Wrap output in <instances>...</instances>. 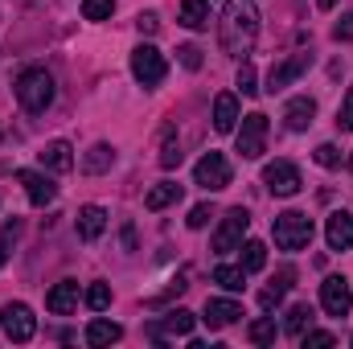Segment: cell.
Listing matches in <instances>:
<instances>
[{"instance_id": "42", "label": "cell", "mask_w": 353, "mask_h": 349, "mask_svg": "<svg viewBox=\"0 0 353 349\" xmlns=\"http://www.w3.org/2000/svg\"><path fill=\"white\" fill-rule=\"evenodd\" d=\"M4 263H8V239L0 235V267H4Z\"/></svg>"}, {"instance_id": "11", "label": "cell", "mask_w": 353, "mask_h": 349, "mask_svg": "<svg viewBox=\"0 0 353 349\" xmlns=\"http://www.w3.org/2000/svg\"><path fill=\"white\" fill-rule=\"evenodd\" d=\"M308 66H312V54H292V58L275 62V66H271V74H267V90H271V94H275V90H283L288 83H296Z\"/></svg>"}, {"instance_id": "13", "label": "cell", "mask_w": 353, "mask_h": 349, "mask_svg": "<svg viewBox=\"0 0 353 349\" xmlns=\"http://www.w3.org/2000/svg\"><path fill=\"white\" fill-rule=\"evenodd\" d=\"M325 243H329V251H350L353 247V214H345V210L329 214V222H325Z\"/></svg>"}, {"instance_id": "18", "label": "cell", "mask_w": 353, "mask_h": 349, "mask_svg": "<svg viewBox=\"0 0 353 349\" xmlns=\"http://www.w3.org/2000/svg\"><path fill=\"white\" fill-rule=\"evenodd\" d=\"M312 115H316V103H312L308 94H296V99L283 107V123H288V132H304V128L312 123Z\"/></svg>"}, {"instance_id": "38", "label": "cell", "mask_w": 353, "mask_h": 349, "mask_svg": "<svg viewBox=\"0 0 353 349\" xmlns=\"http://www.w3.org/2000/svg\"><path fill=\"white\" fill-rule=\"evenodd\" d=\"M136 29H140V33H148V37H152V33H157V29H161V17H157V12H140V17H136Z\"/></svg>"}, {"instance_id": "37", "label": "cell", "mask_w": 353, "mask_h": 349, "mask_svg": "<svg viewBox=\"0 0 353 349\" xmlns=\"http://www.w3.org/2000/svg\"><path fill=\"white\" fill-rule=\"evenodd\" d=\"M337 128H341V132H353V90L345 94V103H341V111H337Z\"/></svg>"}, {"instance_id": "21", "label": "cell", "mask_w": 353, "mask_h": 349, "mask_svg": "<svg viewBox=\"0 0 353 349\" xmlns=\"http://www.w3.org/2000/svg\"><path fill=\"white\" fill-rule=\"evenodd\" d=\"M292 279H296V271H292V267H283V271H279V275H275V279L263 288V292H259V304H263V312H271V308H275V304L288 296Z\"/></svg>"}, {"instance_id": "29", "label": "cell", "mask_w": 353, "mask_h": 349, "mask_svg": "<svg viewBox=\"0 0 353 349\" xmlns=\"http://www.w3.org/2000/svg\"><path fill=\"white\" fill-rule=\"evenodd\" d=\"M308 321H312V308H308V304H296V308H288V321H283V333H288V337H300Z\"/></svg>"}, {"instance_id": "5", "label": "cell", "mask_w": 353, "mask_h": 349, "mask_svg": "<svg viewBox=\"0 0 353 349\" xmlns=\"http://www.w3.org/2000/svg\"><path fill=\"white\" fill-rule=\"evenodd\" d=\"M247 230H251V214H247L243 206H234V210L218 222V230H214V251H218V255L239 251V247H243V239H247Z\"/></svg>"}, {"instance_id": "16", "label": "cell", "mask_w": 353, "mask_h": 349, "mask_svg": "<svg viewBox=\"0 0 353 349\" xmlns=\"http://www.w3.org/2000/svg\"><path fill=\"white\" fill-rule=\"evenodd\" d=\"M37 157H41V165H46L50 173H70V169H74V148H70L66 140H50Z\"/></svg>"}, {"instance_id": "8", "label": "cell", "mask_w": 353, "mask_h": 349, "mask_svg": "<svg viewBox=\"0 0 353 349\" xmlns=\"http://www.w3.org/2000/svg\"><path fill=\"white\" fill-rule=\"evenodd\" d=\"M193 181H197L201 189H210V193L226 189V185H230V161H226L222 152H205V157L197 161V169H193Z\"/></svg>"}, {"instance_id": "23", "label": "cell", "mask_w": 353, "mask_h": 349, "mask_svg": "<svg viewBox=\"0 0 353 349\" xmlns=\"http://www.w3.org/2000/svg\"><path fill=\"white\" fill-rule=\"evenodd\" d=\"M181 25L185 29H205L210 25V0H181Z\"/></svg>"}, {"instance_id": "27", "label": "cell", "mask_w": 353, "mask_h": 349, "mask_svg": "<svg viewBox=\"0 0 353 349\" xmlns=\"http://www.w3.org/2000/svg\"><path fill=\"white\" fill-rule=\"evenodd\" d=\"M239 251H243V271H263L267 267V247L259 239H247Z\"/></svg>"}, {"instance_id": "6", "label": "cell", "mask_w": 353, "mask_h": 349, "mask_svg": "<svg viewBox=\"0 0 353 349\" xmlns=\"http://www.w3.org/2000/svg\"><path fill=\"white\" fill-rule=\"evenodd\" d=\"M239 152L243 161H259L267 152V115L263 111H251L239 128Z\"/></svg>"}, {"instance_id": "32", "label": "cell", "mask_w": 353, "mask_h": 349, "mask_svg": "<svg viewBox=\"0 0 353 349\" xmlns=\"http://www.w3.org/2000/svg\"><path fill=\"white\" fill-rule=\"evenodd\" d=\"M115 12V0H83V17L87 21H107Z\"/></svg>"}, {"instance_id": "20", "label": "cell", "mask_w": 353, "mask_h": 349, "mask_svg": "<svg viewBox=\"0 0 353 349\" xmlns=\"http://www.w3.org/2000/svg\"><path fill=\"white\" fill-rule=\"evenodd\" d=\"M234 123H239V99L218 94L214 99V132H234Z\"/></svg>"}, {"instance_id": "9", "label": "cell", "mask_w": 353, "mask_h": 349, "mask_svg": "<svg viewBox=\"0 0 353 349\" xmlns=\"http://www.w3.org/2000/svg\"><path fill=\"white\" fill-rule=\"evenodd\" d=\"M321 308L329 312V317H350L353 308V288L345 275H329L325 283H321Z\"/></svg>"}, {"instance_id": "28", "label": "cell", "mask_w": 353, "mask_h": 349, "mask_svg": "<svg viewBox=\"0 0 353 349\" xmlns=\"http://www.w3.org/2000/svg\"><path fill=\"white\" fill-rule=\"evenodd\" d=\"M181 165V140H176L173 128H165L161 136V169H176Z\"/></svg>"}, {"instance_id": "1", "label": "cell", "mask_w": 353, "mask_h": 349, "mask_svg": "<svg viewBox=\"0 0 353 349\" xmlns=\"http://www.w3.org/2000/svg\"><path fill=\"white\" fill-rule=\"evenodd\" d=\"M222 50L239 62H247V54L259 41V8L255 0H222V25H218Z\"/></svg>"}, {"instance_id": "25", "label": "cell", "mask_w": 353, "mask_h": 349, "mask_svg": "<svg viewBox=\"0 0 353 349\" xmlns=\"http://www.w3.org/2000/svg\"><path fill=\"white\" fill-rule=\"evenodd\" d=\"M123 337V329L115 321H90L87 325V346H115Z\"/></svg>"}, {"instance_id": "15", "label": "cell", "mask_w": 353, "mask_h": 349, "mask_svg": "<svg viewBox=\"0 0 353 349\" xmlns=\"http://www.w3.org/2000/svg\"><path fill=\"white\" fill-rule=\"evenodd\" d=\"M46 308H50L54 317H66V312H74V308H79V283H74V279H62V283H54V288H50V296H46Z\"/></svg>"}, {"instance_id": "31", "label": "cell", "mask_w": 353, "mask_h": 349, "mask_svg": "<svg viewBox=\"0 0 353 349\" xmlns=\"http://www.w3.org/2000/svg\"><path fill=\"white\" fill-rule=\"evenodd\" d=\"M87 308L90 312H107L111 308V288L107 283H90L87 288Z\"/></svg>"}, {"instance_id": "7", "label": "cell", "mask_w": 353, "mask_h": 349, "mask_svg": "<svg viewBox=\"0 0 353 349\" xmlns=\"http://www.w3.org/2000/svg\"><path fill=\"white\" fill-rule=\"evenodd\" d=\"M0 325H4V333L12 337V341H33V333H37V317H33V308L29 304H4L0 308Z\"/></svg>"}, {"instance_id": "39", "label": "cell", "mask_w": 353, "mask_h": 349, "mask_svg": "<svg viewBox=\"0 0 353 349\" xmlns=\"http://www.w3.org/2000/svg\"><path fill=\"white\" fill-rule=\"evenodd\" d=\"M185 222H189V230H201V226H205V222H210V206H193V210H189V218H185Z\"/></svg>"}, {"instance_id": "2", "label": "cell", "mask_w": 353, "mask_h": 349, "mask_svg": "<svg viewBox=\"0 0 353 349\" xmlns=\"http://www.w3.org/2000/svg\"><path fill=\"white\" fill-rule=\"evenodd\" d=\"M17 103L25 107V111H46L50 103H54V74L50 70H41V66H33V70H25L21 79H17Z\"/></svg>"}, {"instance_id": "12", "label": "cell", "mask_w": 353, "mask_h": 349, "mask_svg": "<svg viewBox=\"0 0 353 349\" xmlns=\"http://www.w3.org/2000/svg\"><path fill=\"white\" fill-rule=\"evenodd\" d=\"M189 333H193V312H189V308H173V312H165V321H157V325L148 329L152 341H165V337H189Z\"/></svg>"}, {"instance_id": "30", "label": "cell", "mask_w": 353, "mask_h": 349, "mask_svg": "<svg viewBox=\"0 0 353 349\" xmlns=\"http://www.w3.org/2000/svg\"><path fill=\"white\" fill-rule=\"evenodd\" d=\"M247 341H251V346H271V341H275V321H271V317L255 321V325L247 329Z\"/></svg>"}, {"instance_id": "10", "label": "cell", "mask_w": 353, "mask_h": 349, "mask_svg": "<svg viewBox=\"0 0 353 349\" xmlns=\"http://www.w3.org/2000/svg\"><path fill=\"white\" fill-rule=\"evenodd\" d=\"M263 185L275 193V197H296L304 181H300V169H296L292 161H271V165L263 169Z\"/></svg>"}, {"instance_id": "24", "label": "cell", "mask_w": 353, "mask_h": 349, "mask_svg": "<svg viewBox=\"0 0 353 349\" xmlns=\"http://www.w3.org/2000/svg\"><path fill=\"white\" fill-rule=\"evenodd\" d=\"M173 201H181V185H173V181H161V185H152L148 189V197H144V206L157 214V210H165V206H173Z\"/></svg>"}, {"instance_id": "14", "label": "cell", "mask_w": 353, "mask_h": 349, "mask_svg": "<svg viewBox=\"0 0 353 349\" xmlns=\"http://www.w3.org/2000/svg\"><path fill=\"white\" fill-rule=\"evenodd\" d=\"M17 181L25 185V193H29V201H33V206H50V201L58 197V185H54V181H50L46 173L21 169V173H17Z\"/></svg>"}, {"instance_id": "3", "label": "cell", "mask_w": 353, "mask_h": 349, "mask_svg": "<svg viewBox=\"0 0 353 349\" xmlns=\"http://www.w3.org/2000/svg\"><path fill=\"white\" fill-rule=\"evenodd\" d=\"M271 235H275V247L279 251H304L312 243V218L300 214V210H288L271 222Z\"/></svg>"}, {"instance_id": "17", "label": "cell", "mask_w": 353, "mask_h": 349, "mask_svg": "<svg viewBox=\"0 0 353 349\" xmlns=\"http://www.w3.org/2000/svg\"><path fill=\"white\" fill-rule=\"evenodd\" d=\"M243 317V304L239 300H205V325L210 329H226V325H234Z\"/></svg>"}, {"instance_id": "34", "label": "cell", "mask_w": 353, "mask_h": 349, "mask_svg": "<svg viewBox=\"0 0 353 349\" xmlns=\"http://www.w3.org/2000/svg\"><path fill=\"white\" fill-rule=\"evenodd\" d=\"M312 157H316L321 169H337V165H341V148H337V144H321Z\"/></svg>"}, {"instance_id": "40", "label": "cell", "mask_w": 353, "mask_h": 349, "mask_svg": "<svg viewBox=\"0 0 353 349\" xmlns=\"http://www.w3.org/2000/svg\"><path fill=\"white\" fill-rule=\"evenodd\" d=\"M333 37H337V41H353V12H345V17L333 25Z\"/></svg>"}, {"instance_id": "26", "label": "cell", "mask_w": 353, "mask_h": 349, "mask_svg": "<svg viewBox=\"0 0 353 349\" xmlns=\"http://www.w3.org/2000/svg\"><path fill=\"white\" fill-rule=\"evenodd\" d=\"M214 283H222L226 292H243V283H247V271H243V263H239V267H230V263L214 267Z\"/></svg>"}, {"instance_id": "36", "label": "cell", "mask_w": 353, "mask_h": 349, "mask_svg": "<svg viewBox=\"0 0 353 349\" xmlns=\"http://www.w3.org/2000/svg\"><path fill=\"white\" fill-rule=\"evenodd\" d=\"M300 346H304V349H316V346H337V337H333V333H321V329H316V333H300Z\"/></svg>"}, {"instance_id": "35", "label": "cell", "mask_w": 353, "mask_h": 349, "mask_svg": "<svg viewBox=\"0 0 353 349\" xmlns=\"http://www.w3.org/2000/svg\"><path fill=\"white\" fill-rule=\"evenodd\" d=\"M176 58H181V66H185V70H201V50H197V46H181V50H176Z\"/></svg>"}, {"instance_id": "33", "label": "cell", "mask_w": 353, "mask_h": 349, "mask_svg": "<svg viewBox=\"0 0 353 349\" xmlns=\"http://www.w3.org/2000/svg\"><path fill=\"white\" fill-rule=\"evenodd\" d=\"M239 90H243V94H259V74H255L251 62L239 66Z\"/></svg>"}, {"instance_id": "22", "label": "cell", "mask_w": 353, "mask_h": 349, "mask_svg": "<svg viewBox=\"0 0 353 349\" xmlns=\"http://www.w3.org/2000/svg\"><path fill=\"white\" fill-rule=\"evenodd\" d=\"M111 165H115V148L111 144H90L87 157H83V173H90V177L107 173Z\"/></svg>"}, {"instance_id": "43", "label": "cell", "mask_w": 353, "mask_h": 349, "mask_svg": "<svg viewBox=\"0 0 353 349\" xmlns=\"http://www.w3.org/2000/svg\"><path fill=\"white\" fill-rule=\"evenodd\" d=\"M333 4H337V0H316V8H333Z\"/></svg>"}, {"instance_id": "19", "label": "cell", "mask_w": 353, "mask_h": 349, "mask_svg": "<svg viewBox=\"0 0 353 349\" xmlns=\"http://www.w3.org/2000/svg\"><path fill=\"white\" fill-rule=\"evenodd\" d=\"M103 230H107V210H103V206H83V210H79V235H83L87 243H94Z\"/></svg>"}, {"instance_id": "41", "label": "cell", "mask_w": 353, "mask_h": 349, "mask_svg": "<svg viewBox=\"0 0 353 349\" xmlns=\"http://www.w3.org/2000/svg\"><path fill=\"white\" fill-rule=\"evenodd\" d=\"M123 247L136 251V230H132V226H123Z\"/></svg>"}, {"instance_id": "4", "label": "cell", "mask_w": 353, "mask_h": 349, "mask_svg": "<svg viewBox=\"0 0 353 349\" xmlns=\"http://www.w3.org/2000/svg\"><path fill=\"white\" fill-rule=\"evenodd\" d=\"M132 74H136V83H140V87H161V83H165V74H169V62H165V54H161V50H157V46H148V41H144V46H136V50H132Z\"/></svg>"}]
</instances>
